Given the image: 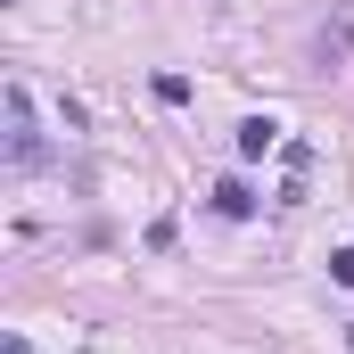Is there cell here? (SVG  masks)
Instances as JSON below:
<instances>
[{
    "label": "cell",
    "mask_w": 354,
    "mask_h": 354,
    "mask_svg": "<svg viewBox=\"0 0 354 354\" xmlns=\"http://www.w3.org/2000/svg\"><path fill=\"white\" fill-rule=\"evenodd\" d=\"M0 107H8V165H17V174H33V165L50 157V140H41V124H33L25 83H8V99H0Z\"/></svg>",
    "instance_id": "obj_1"
},
{
    "label": "cell",
    "mask_w": 354,
    "mask_h": 354,
    "mask_svg": "<svg viewBox=\"0 0 354 354\" xmlns=\"http://www.w3.org/2000/svg\"><path fill=\"white\" fill-rule=\"evenodd\" d=\"M346 58H354V8H338V17L313 33V66H322V75H338Z\"/></svg>",
    "instance_id": "obj_2"
},
{
    "label": "cell",
    "mask_w": 354,
    "mask_h": 354,
    "mask_svg": "<svg viewBox=\"0 0 354 354\" xmlns=\"http://www.w3.org/2000/svg\"><path fill=\"white\" fill-rule=\"evenodd\" d=\"M214 214H231V223H248V214H256V189H248L239 174H231V181H214Z\"/></svg>",
    "instance_id": "obj_3"
},
{
    "label": "cell",
    "mask_w": 354,
    "mask_h": 354,
    "mask_svg": "<svg viewBox=\"0 0 354 354\" xmlns=\"http://www.w3.org/2000/svg\"><path fill=\"white\" fill-rule=\"evenodd\" d=\"M264 149H280V124L272 115H248L239 124V157H264Z\"/></svg>",
    "instance_id": "obj_4"
},
{
    "label": "cell",
    "mask_w": 354,
    "mask_h": 354,
    "mask_svg": "<svg viewBox=\"0 0 354 354\" xmlns=\"http://www.w3.org/2000/svg\"><path fill=\"white\" fill-rule=\"evenodd\" d=\"M149 91H157L165 107H181V99H189V75H157V83H149Z\"/></svg>",
    "instance_id": "obj_5"
},
{
    "label": "cell",
    "mask_w": 354,
    "mask_h": 354,
    "mask_svg": "<svg viewBox=\"0 0 354 354\" xmlns=\"http://www.w3.org/2000/svg\"><path fill=\"white\" fill-rule=\"evenodd\" d=\"M330 280H338V288H354V248H338V256H330Z\"/></svg>",
    "instance_id": "obj_6"
},
{
    "label": "cell",
    "mask_w": 354,
    "mask_h": 354,
    "mask_svg": "<svg viewBox=\"0 0 354 354\" xmlns=\"http://www.w3.org/2000/svg\"><path fill=\"white\" fill-rule=\"evenodd\" d=\"M346 346H354V330H346Z\"/></svg>",
    "instance_id": "obj_7"
}]
</instances>
